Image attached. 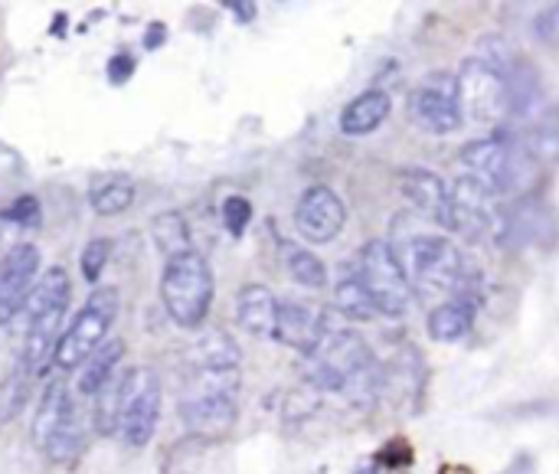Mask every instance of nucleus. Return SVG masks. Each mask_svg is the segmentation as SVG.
<instances>
[{"label":"nucleus","instance_id":"412c9836","mask_svg":"<svg viewBox=\"0 0 559 474\" xmlns=\"http://www.w3.org/2000/svg\"><path fill=\"white\" fill-rule=\"evenodd\" d=\"M88 203L98 216H118L124 210H131L134 203V183L121 174H108L92 180L88 187Z\"/></svg>","mask_w":559,"mask_h":474},{"label":"nucleus","instance_id":"2eb2a0df","mask_svg":"<svg viewBox=\"0 0 559 474\" xmlns=\"http://www.w3.org/2000/svg\"><path fill=\"white\" fill-rule=\"evenodd\" d=\"M331 311H314L301 301H278V318H275V341L311 357L328 331Z\"/></svg>","mask_w":559,"mask_h":474},{"label":"nucleus","instance_id":"4be33fe9","mask_svg":"<svg viewBox=\"0 0 559 474\" xmlns=\"http://www.w3.org/2000/svg\"><path fill=\"white\" fill-rule=\"evenodd\" d=\"M334 308L347 321H373V318H380V311H377L370 292L364 288V282L357 279V272H347L344 279H337V285H334Z\"/></svg>","mask_w":559,"mask_h":474},{"label":"nucleus","instance_id":"9d476101","mask_svg":"<svg viewBox=\"0 0 559 474\" xmlns=\"http://www.w3.org/2000/svg\"><path fill=\"white\" fill-rule=\"evenodd\" d=\"M455 79H459V98L465 118L481 125H498L501 118L511 115V88L504 75L481 56H468L459 66Z\"/></svg>","mask_w":559,"mask_h":474},{"label":"nucleus","instance_id":"f257e3e1","mask_svg":"<svg viewBox=\"0 0 559 474\" xmlns=\"http://www.w3.org/2000/svg\"><path fill=\"white\" fill-rule=\"evenodd\" d=\"M239 347L226 331H206L187 351L180 419L200 439H223L239 419Z\"/></svg>","mask_w":559,"mask_h":474},{"label":"nucleus","instance_id":"6e6552de","mask_svg":"<svg viewBox=\"0 0 559 474\" xmlns=\"http://www.w3.org/2000/svg\"><path fill=\"white\" fill-rule=\"evenodd\" d=\"M357 279L370 292L380 318H406L413 308V288L386 239H370L357 252Z\"/></svg>","mask_w":559,"mask_h":474},{"label":"nucleus","instance_id":"72a5a7b5","mask_svg":"<svg viewBox=\"0 0 559 474\" xmlns=\"http://www.w3.org/2000/svg\"><path fill=\"white\" fill-rule=\"evenodd\" d=\"M255 10H259L255 3H233V13H236V16H239L242 23H249V20L255 16Z\"/></svg>","mask_w":559,"mask_h":474},{"label":"nucleus","instance_id":"4468645a","mask_svg":"<svg viewBox=\"0 0 559 474\" xmlns=\"http://www.w3.org/2000/svg\"><path fill=\"white\" fill-rule=\"evenodd\" d=\"M559 239V223L554 210L540 200H518L508 206V229H504V249L511 246H540L554 249Z\"/></svg>","mask_w":559,"mask_h":474},{"label":"nucleus","instance_id":"6ab92c4d","mask_svg":"<svg viewBox=\"0 0 559 474\" xmlns=\"http://www.w3.org/2000/svg\"><path fill=\"white\" fill-rule=\"evenodd\" d=\"M275 318H278V298L272 295V288L252 282L239 288L236 298V321L242 331L255 334V337H272L275 334Z\"/></svg>","mask_w":559,"mask_h":474},{"label":"nucleus","instance_id":"ddd939ff","mask_svg":"<svg viewBox=\"0 0 559 474\" xmlns=\"http://www.w3.org/2000/svg\"><path fill=\"white\" fill-rule=\"evenodd\" d=\"M36 272H39V249L33 242H20L0 256V328L23 311L36 285Z\"/></svg>","mask_w":559,"mask_h":474},{"label":"nucleus","instance_id":"f03ea898","mask_svg":"<svg viewBox=\"0 0 559 474\" xmlns=\"http://www.w3.org/2000/svg\"><path fill=\"white\" fill-rule=\"evenodd\" d=\"M413 295H475V269L468 265L465 252L436 233L409 229L396 242H390Z\"/></svg>","mask_w":559,"mask_h":474},{"label":"nucleus","instance_id":"473e14b6","mask_svg":"<svg viewBox=\"0 0 559 474\" xmlns=\"http://www.w3.org/2000/svg\"><path fill=\"white\" fill-rule=\"evenodd\" d=\"M164 39H167V26L164 23H151L147 33H144V46L154 49V46H164Z\"/></svg>","mask_w":559,"mask_h":474},{"label":"nucleus","instance_id":"c85d7f7f","mask_svg":"<svg viewBox=\"0 0 559 474\" xmlns=\"http://www.w3.org/2000/svg\"><path fill=\"white\" fill-rule=\"evenodd\" d=\"M223 223H226V233L239 239L252 223V203L246 197H239V193L226 197L223 200Z\"/></svg>","mask_w":559,"mask_h":474},{"label":"nucleus","instance_id":"7ed1b4c3","mask_svg":"<svg viewBox=\"0 0 559 474\" xmlns=\"http://www.w3.org/2000/svg\"><path fill=\"white\" fill-rule=\"evenodd\" d=\"M72 298V282L69 272L62 265L49 269L43 279H36L23 311H26V337H23V354L20 360L26 364V370L33 377H43L52 367V354L59 344V328H62V315L69 308Z\"/></svg>","mask_w":559,"mask_h":474},{"label":"nucleus","instance_id":"c756f323","mask_svg":"<svg viewBox=\"0 0 559 474\" xmlns=\"http://www.w3.org/2000/svg\"><path fill=\"white\" fill-rule=\"evenodd\" d=\"M534 33L544 46L550 49H559V3L547 7L537 20H534Z\"/></svg>","mask_w":559,"mask_h":474},{"label":"nucleus","instance_id":"0eeeda50","mask_svg":"<svg viewBox=\"0 0 559 474\" xmlns=\"http://www.w3.org/2000/svg\"><path fill=\"white\" fill-rule=\"evenodd\" d=\"M82 416L75 410V400L62 380H52L36 406L33 416V446L49 459V462H69L75 452H82Z\"/></svg>","mask_w":559,"mask_h":474},{"label":"nucleus","instance_id":"9b49d317","mask_svg":"<svg viewBox=\"0 0 559 474\" xmlns=\"http://www.w3.org/2000/svg\"><path fill=\"white\" fill-rule=\"evenodd\" d=\"M409 115L426 134H452L462 128L465 111L455 72H429L409 95Z\"/></svg>","mask_w":559,"mask_h":474},{"label":"nucleus","instance_id":"cd10ccee","mask_svg":"<svg viewBox=\"0 0 559 474\" xmlns=\"http://www.w3.org/2000/svg\"><path fill=\"white\" fill-rule=\"evenodd\" d=\"M108 259H111V242L108 239H92L85 249H82V256H79V269H82V279L85 282H98V275L105 272V265H108Z\"/></svg>","mask_w":559,"mask_h":474},{"label":"nucleus","instance_id":"b1692460","mask_svg":"<svg viewBox=\"0 0 559 474\" xmlns=\"http://www.w3.org/2000/svg\"><path fill=\"white\" fill-rule=\"evenodd\" d=\"M285 265H288V275L301 285V288H324L328 285V269H324V262L314 256V252H308V249H301V246H285Z\"/></svg>","mask_w":559,"mask_h":474},{"label":"nucleus","instance_id":"20e7f679","mask_svg":"<svg viewBox=\"0 0 559 474\" xmlns=\"http://www.w3.org/2000/svg\"><path fill=\"white\" fill-rule=\"evenodd\" d=\"M459 161L468 167V177H475L481 187H488L495 197L508 193H527L537 180V164L521 151L514 134L501 131L491 138H475L462 147Z\"/></svg>","mask_w":559,"mask_h":474},{"label":"nucleus","instance_id":"bb28decb","mask_svg":"<svg viewBox=\"0 0 559 474\" xmlns=\"http://www.w3.org/2000/svg\"><path fill=\"white\" fill-rule=\"evenodd\" d=\"M0 220L10 223V226H20V229H33V226H39V220H43V206H39V200H36L33 193H23V197L10 200V203L0 210Z\"/></svg>","mask_w":559,"mask_h":474},{"label":"nucleus","instance_id":"dca6fc26","mask_svg":"<svg viewBox=\"0 0 559 474\" xmlns=\"http://www.w3.org/2000/svg\"><path fill=\"white\" fill-rule=\"evenodd\" d=\"M396 187L403 193V200L426 220L445 226L449 220V206H452V197H449V183L432 174L429 167H403L396 174Z\"/></svg>","mask_w":559,"mask_h":474},{"label":"nucleus","instance_id":"a878e982","mask_svg":"<svg viewBox=\"0 0 559 474\" xmlns=\"http://www.w3.org/2000/svg\"><path fill=\"white\" fill-rule=\"evenodd\" d=\"M118 400H121V377H111L95 396V432L115 436L118 429Z\"/></svg>","mask_w":559,"mask_h":474},{"label":"nucleus","instance_id":"1a4fd4ad","mask_svg":"<svg viewBox=\"0 0 559 474\" xmlns=\"http://www.w3.org/2000/svg\"><path fill=\"white\" fill-rule=\"evenodd\" d=\"M160 419V377L151 367H131L121 377V400H118V429L128 449H144Z\"/></svg>","mask_w":559,"mask_h":474},{"label":"nucleus","instance_id":"f8f14e48","mask_svg":"<svg viewBox=\"0 0 559 474\" xmlns=\"http://www.w3.org/2000/svg\"><path fill=\"white\" fill-rule=\"evenodd\" d=\"M344 226H347V206L328 183H314L298 197V203H295V229L308 242H314V246L334 242L344 233Z\"/></svg>","mask_w":559,"mask_h":474},{"label":"nucleus","instance_id":"f3484780","mask_svg":"<svg viewBox=\"0 0 559 474\" xmlns=\"http://www.w3.org/2000/svg\"><path fill=\"white\" fill-rule=\"evenodd\" d=\"M478 315V295H459L429 311L426 331L436 344H459L472 334Z\"/></svg>","mask_w":559,"mask_h":474},{"label":"nucleus","instance_id":"2f4dec72","mask_svg":"<svg viewBox=\"0 0 559 474\" xmlns=\"http://www.w3.org/2000/svg\"><path fill=\"white\" fill-rule=\"evenodd\" d=\"M534 472H537L534 455H518V459H511V465H508L501 474H534Z\"/></svg>","mask_w":559,"mask_h":474},{"label":"nucleus","instance_id":"5701e85b","mask_svg":"<svg viewBox=\"0 0 559 474\" xmlns=\"http://www.w3.org/2000/svg\"><path fill=\"white\" fill-rule=\"evenodd\" d=\"M151 239H154V246L164 252V259H174V256H183V252L193 249V246H190L187 220H183V213H177V210H167V213L154 216V223H151Z\"/></svg>","mask_w":559,"mask_h":474},{"label":"nucleus","instance_id":"393cba45","mask_svg":"<svg viewBox=\"0 0 559 474\" xmlns=\"http://www.w3.org/2000/svg\"><path fill=\"white\" fill-rule=\"evenodd\" d=\"M29 380H33V374L26 370L23 360H16L13 370H10V377L0 383V423H10L23 410L26 393H29Z\"/></svg>","mask_w":559,"mask_h":474},{"label":"nucleus","instance_id":"7c9ffc66","mask_svg":"<svg viewBox=\"0 0 559 474\" xmlns=\"http://www.w3.org/2000/svg\"><path fill=\"white\" fill-rule=\"evenodd\" d=\"M105 75H108V82H111V85H124V82L134 75V59H131L128 52L111 56V59H108V66H105Z\"/></svg>","mask_w":559,"mask_h":474},{"label":"nucleus","instance_id":"aec40b11","mask_svg":"<svg viewBox=\"0 0 559 474\" xmlns=\"http://www.w3.org/2000/svg\"><path fill=\"white\" fill-rule=\"evenodd\" d=\"M124 357V341H105L82 367H79V396H98V390L115 377L118 364Z\"/></svg>","mask_w":559,"mask_h":474},{"label":"nucleus","instance_id":"a211bd4d","mask_svg":"<svg viewBox=\"0 0 559 474\" xmlns=\"http://www.w3.org/2000/svg\"><path fill=\"white\" fill-rule=\"evenodd\" d=\"M393 111V98L386 88H367L357 98H350L341 111V131L347 138H367L373 134Z\"/></svg>","mask_w":559,"mask_h":474},{"label":"nucleus","instance_id":"39448f33","mask_svg":"<svg viewBox=\"0 0 559 474\" xmlns=\"http://www.w3.org/2000/svg\"><path fill=\"white\" fill-rule=\"evenodd\" d=\"M213 292H216L213 269L197 249L164 262L160 301H164L167 318L177 328H200L206 321V315H210Z\"/></svg>","mask_w":559,"mask_h":474},{"label":"nucleus","instance_id":"423d86ee","mask_svg":"<svg viewBox=\"0 0 559 474\" xmlns=\"http://www.w3.org/2000/svg\"><path fill=\"white\" fill-rule=\"evenodd\" d=\"M118 308H121V295L115 285L95 288L88 295V301L79 308V315L69 321V328L59 334V344L52 354L56 370H79L105 344V337L118 318Z\"/></svg>","mask_w":559,"mask_h":474}]
</instances>
